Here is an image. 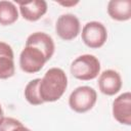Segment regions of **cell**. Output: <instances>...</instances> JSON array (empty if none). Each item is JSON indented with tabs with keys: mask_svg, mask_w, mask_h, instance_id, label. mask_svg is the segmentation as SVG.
Instances as JSON below:
<instances>
[{
	"mask_svg": "<svg viewBox=\"0 0 131 131\" xmlns=\"http://www.w3.org/2000/svg\"><path fill=\"white\" fill-rule=\"evenodd\" d=\"M55 50L51 36L44 32H35L28 36L26 45L19 54V67L27 74L40 72L53 56Z\"/></svg>",
	"mask_w": 131,
	"mask_h": 131,
	"instance_id": "obj_1",
	"label": "cell"
},
{
	"mask_svg": "<svg viewBox=\"0 0 131 131\" xmlns=\"http://www.w3.org/2000/svg\"><path fill=\"white\" fill-rule=\"evenodd\" d=\"M68 87V77L60 68H51L39 83V94L43 102H54L61 98Z\"/></svg>",
	"mask_w": 131,
	"mask_h": 131,
	"instance_id": "obj_2",
	"label": "cell"
},
{
	"mask_svg": "<svg viewBox=\"0 0 131 131\" xmlns=\"http://www.w3.org/2000/svg\"><path fill=\"white\" fill-rule=\"evenodd\" d=\"M100 61L93 54H82L76 57L70 67L74 78L81 81H90L100 74Z\"/></svg>",
	"mask_w": 131,
	"mask_h": 131,
	"instance_id": "obj_3",
	"label": "cell"
},
{
	"mask_svg": "<svg viewBox=\"0 0 131 131\" xmlns=\"http://www.w3.org/2000/svg\"><path fill=\"white\" fill-rule=\"evenodd\" d=\"M97 101V93L90 86H79L69 96V106L78 114H84L93 108Z\"/></svg>",
	"mask_w": 131,
	"mask_h": 131,
	"instance_id": "obj_4",
	"label": "cell"
},
{
	"mask_svg": "<svg viewBox=\"0 0 131 131\" xmlns=\"http://www.w3.org/2000/svg\"><path fill=\"white\" fill-rule=\"evenodd\" d=\"M84 44L92 49L100 48L104 45L107 39V31L104 25L100 21L92 20L84 25L81 33Z\"/></svg>",
	"mask_w": 131,
	"mask_h": 131,
	"instance_id": "obj_5",
	"label": "cell"
},
{
	"mask_svg": "<svg viewBox=\"0 0 131 131\" xmlns=\"http://www.w3.org/2000/svg\"><path fill=\"white\" fill-rule=\"evenodd\" d=\"M55 32L57 36L64 41L75 39L81 32V24L79 18L72 13L59 15L55 23Z\"/></svg>",
	"mask_w": 131,
	"mask_h": 131,
	"instance_id": "obj_6",
	"label": "cell"
},
{
	"mask_svg": "<svg viewBox=\"0 0 131 131\" xmlns=\"http://www.w3.org/2000/svg\"><path fill=\"white\" fill-rule=\"evenodd\" d=\"M113 117L115 120L126 126L131 125V93L123 92L113 101Z\"/></svg>",
	"mask_w": 131,
	"mask_h": 131,
	"instance_id": "obj_7",
	"label": "cell"
},
{
	"mask_svg": "<svg viewBox=\"0 0 131 131\" xmlns=\"http://www.w3.org/2000/svg\"><path fill=\"white\" fill-rule=\"evenodd\" d=\"M99 91L107 96L117 94L122 88V78L115 70H105L98 77Z\"/></svg>",
	"mask_w": 131,
	"mask_h": 131,
	"instance_id": "obj_8",
	"label": "cell"
},
{
	"mask_svg": "<svg viewBox=\"0 0 131 131\" xmlns=\"http://www.w3.org/2000/svg\"><path fill=\"white\" fill-rule=\"evenodd\" d=\"M19 13L24 19L28 21H37L45 15L48 6L44 0H33L27 2H18Z\"/></svg>",
	"mask_w": 131,
	"mask_h": 131,
	"instance_id": "obj_9",
	"label": "cell"
},
{
	"mask_svg": "<svg viewBox=\"0 0 131 131\" xmlns=\"http://www.w3.org/2000/svg\"><path fill=\"white\" fill-rule=\"evenodd\" d=\"M14 73L15 66L12 47L3 41H0V79H9L14 75Z\"/></svg>",
	"mask_w": 131,
	"mask_h": 131,
	"instance_id": "obj_10",
	"label": "cell"
},
{
	"mask_svg": "<svg viewBox=\"0 0 131 131\" xmlns=\"http://www.w3.org/2000/svg\"><path fill=\"white\" fill-rule=\"evenodd\" d=\"M107 13L110 17L118 21H126L131 18L130 0H111L107 3Z\"/></svg>",
	"mask_w": 131,
	"mask_h": 131,
	"instance_id": "obj_11",
	"label": "cell"
},
{
	"mask_svg": "<svg viewBox=\"0 0 131 131\" xmlns=\"http://www.w3.org/2000/svg\"><path fill=\"white\" fill-rule=\"evenodd\" d=\"M18 19V9L11 1H0V25L10 26Z\"/></svg>",
	"mask_w": 131,
	"mask_h": 131,
	"instance_id": "obj_12",
	"label": "cell"
},
{
	"mask_svg": "<svg viewBox=\"0 0 131 131\" xmlns=\"http://www.w3.org/2000/svg\"><path fill=\"white\" fill-rule=\"evenodd\" d=\"M40 80H41L40 78L33 79L25 87V91H24L25 98L32 105H41L42 103H44L40 97V94H39Z\"/></svg>",
	"mask_w": 131,
	"mask_h": 131,
	"instance_id": "obj_13",
	"label": "cell"
},
{
	"mask_svg": "<svg viewBox=\"0 0 131 131\" xmlns=\"http://www.w3.org/2000/svg\"><path fill=\"white\" fill-rule=\"evenodd\" d=\"M0 131H32L19 120L11 117H4L0 123Z\"/></svg>",
	"mask_w": 131,
	"mask_h": 131,
	"instance_id": "obj_14",
	"label": "cell"
},
{
	"mask_svg": "<svg viewBox=\"0 0 131 131\" xmlns=\"http://www.w3.org/2000/svg\"><path fill=\"white\" fill-rule=\"evenodd\" d=\"M79 1H71V2H58V4L63 5V6H75L76 4H78Z\"/></svg>",
	"mask_w": 131,
	"mask_h": 131,
	"instance_id": "obj_15",
	"label": "cell"
},
{
	"mask_svg": "<svg viewBox=\"0 0 131 131\" xmlns=\"http://www.w3.org/2000/svg\"><path fill=\"white\" fill-rule=\"evenodd\" d=\"M3 118H4V112H3L2 106H1V104H0V123H1V121L3 120Z\"/></svg>",
	"mask_w": 131,
	"mask_h": 131,
	"instance_id": "obj_16",
	"label": "cell"
}]
</instances>
